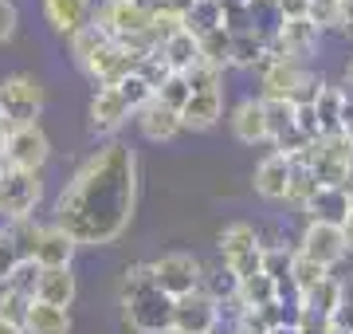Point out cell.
Returning a JSON list of instances; mask_svg holds the SVG:
<instances>
[{
    "mask_svg": "<svg viewBox=\"0 0 353 334\" xmlns=\"http://www.w3.org/2000/svg\"><path fill=\"white\" fill-rule=\"evenodd\" d=\"M87 118H90V134L114 141V134L134 118V110H130V103L122 99L118 87H99L94 99H90V106H87Z\"/></svg>",
    "mask_w": 353,
    "mask_h": 334,
    "instance_id": "4fadbf2b",
    "label": "cell"
},
{
    "mask_svg": "<svg viewBox=\"0 0 353 334\" xmlns=\"http://www.w3.org/2000/svg\"><path fill=\"white\" fill-rule=\"evenodd\" d=\"M326 334H353V331H345V326H338V322H330V331Z\"/></svg>",
    "mask_w": 353,
    "mask_h": 334,
    "instance_id": "6f0895ef",
    "label": "cell"
},
{
    "mask_svg": "<svg viewBox=\"0 0 353 334\" xmlns=\"http://www.w3.org/2000/svg\"><path fill=\"white\" fill-rule=\"evenodd\" d=\"M228 28V0H196L185 12V32H192L196 39L224 32Z\"/></svg>",
    "mask_w": 353,
    "mask_h": 334,
    "instance_id": "603a6c76",
    "label": "cell"
},
{
    "mask_svg": "<svg viewBox=\"0 0 353 334\" xmlns=\"http://www.w3.org/2000/svg\"><path fill=\"white\" fill-rule=\"evenodd\" d=\"M341 299H345V283H341L338 275H330L326 283H318L310 295H303V307L334 322L338 319V311H341Z\"/></svg>",
    "mask_w": 353,
    "mask_h": 334,
    "instance_id": "f1b7e54d",
    "label": "cell"
},
{
    "mask_svg": "<svg viewBox=\"0 0 353 334\" xmlns=\"http://www.w3.org/2000/svg\"><path fill=\"white\" fill-rule=\"evenodd\" d=\"M267 103V134H271V146L279 138H287L294 130V118H299V106L287 103V99H263Z\"/></svg>",
    "mask_w": 353,
    "mask_h": 334,
    "instance_id": "d6a6232c",
    "label": "cell"
},
{
    "mask_svg": "<svg viewBox=\"0 0 353 334\" xmlns=\"http://www.w3.org/2000/svg\"><path fill=\"white\" fill-rule=\"evenodd\" d=\"M303 213H306V220L345 228V224H350V213H353V189L350 185H322V189L310 197V205H306Z\"/></svg>",
    "mask_w": 353,
    "mask_h": 334,
    "instance_id": "2e32d148",
    "label": "cell"
},
{
    "mask_svg": "<svg viewBox=\"0 0 353 334\" xmlns=\"http://www.w3.org/2000/svg\"><path fill=\"white\" fill-rule=\"evenodd\" d=\"M8 134H12V126H8V122H0V166H4V150H8Z\"/></svg>",
    "mask_w": 353,
    "mask_h": 334,
    "instance_id": "f5cc1de1",
    "label": "cell"
},
{
    "mask_svg": "<svg viewBox=\"0 0 353 334\" xmlns=\"http://www.w3.org/2000/svg\"><path fill=\"white\" fill-rule=\"evenodd\" d=\"M79 240L71 236V232L63 228V224H43L39 228V244H36V259L43 264V268H71L75 264V252H79Z\"/></svg>",
    "mask_w": 353,
    "mask_h": 334,
    "instance_id": "d6986e66",
    "label": "cell"
},
{
    "mask_svg": "<svg viewBox=\"0 0 353 334\" xmlns=\"http://www.w3.org/2000/svg\"><path fill=\"white\" fill-rule=\"evenodd\" d=\"M39 197H43V181H39V173L4 169V177H0V213H8L12 220H32Z\"/></svg>",
    "mask_w": 353,
    "mask_h": 334,
    "instance_id": "9c48e42d",
    "label": "cell"
},
{
    "mask_svg": "<svg viewBox=\"0 0 353 334\" xmlns=\"http://www.w3.org/2000/svg\"><path fill=\"white\" fill-rule=\"evenodd\" d=\"M341 283H345V299H341V311H338V319H334V322L345 326V331H353V271Z\"/></svg>",
    "mask_w": 353,
    "mask_h": 334,
    "instance_id": "7dc6e473",
    "label": "cell"
},
{
    "mask_svg": "<svg viewBox=\"0 0 353 334\" xmlns=\"http://www.w3.org/2000/svg\"><path fill=\"white\" fill-rule=\"evenodd\" d=\"M173 334H181V331H173Z\"/></svg>",
    "mask_w": 353,
    "mask_h": 334,
    "instance_id": "be15d7a7",
    "label": "cell"
},
{
    "mask_svg": "<svg viewBox=\"0 0 353 334\" xmlns=\"http://www.w3.org/2000/svg\"><path fill=\"white\" fill-rule=\"evenodd\" d=\"M16 224H20V220H12V217H8V213H0V240H12Z\"/></svg>",
    "mask_w": 353,
    "mask_h": 334,
    "instance_id": "681fc988",
    "label": "cell"
},
{
    "mask_svg": "<svg viewBox=\"0 0 353 334\" xmlns=\"http://www.w3.org/2000/svg\"><path fill=\"white\" fill-rule=\"evenodd\" d=\"M201 52H204V63L220 67V71H228L232 67V32H212V36L201 39Z\"/></svg>",
    "mask_w": 353,
    "mask_h": 334,
    "instance_id": "e575fe53",
    "label": "cell"
},
{
    "mask_svg": "<svg viewBox=\"0 0 353 334\" xmlns=\"http://www.w3.org/2000/svg\"><path fill=\"white\" fill-rule=\"evenodd\" d=\"M138 63H141V55L138 52H130L126 43H106L94 59H90L87 67H83V75L94 83V87H118L122 79H130L134 71H138Z\"/></svg>",
    "mask_w": 353,
    "mask_h": 334,
    "instance_id": "7c38bea8",
    "label": "cell"
},
{
    "mask_svg": "<svg viewBox=\"0 0 353 334\" xmlns=\"http://www.w3.org/2000/svg\"><path fill=\"white\" fill-rule=\"evenodd\" d=\"M20 259H24V256L16 252L12 240H0V287L12 279V271H16V264H20Z\"/></svg>",
    "mask_w": 353,
    "mask_h": 334,
    "instance_id": "f6af8a7d",
    "label": "cell"
},
{
    "mask_svg": "<svg viewBox=\"0 0 353 334\" xmlns=\"http://www.w3.org/2000/svg\"><path fill=\"white\" fill-rule=\"evenodd\" d=\"M310 20H314L322 32H326V28H338L341 32V0H314V4H310Z\"/></svg>",
    "mask_w": 353,
    "mask_h": 334,
    "instance_id": "7bdbcfd3",
    "label": "cell"
},
{
    "mask_svg": "<svg viewBox=\"0 0 353 334\" xmlns=\"http://www.w3.org/2000/svg\"><path fill=\"white\" fill-rule=\"evenodd\" d=\"M350 90L345 87H330L326 83V90L318 95V103H314V110H318V122H322V134H341V122H345V115H350Z\"/></svg>",
    "mask_w": 353,
    "mask_h": 334,
    "instance_id": "484cf974",
    "label": "cell"
},
{
    "mask_svg": "<svg viewBox=\"0 0 353 334\" xmlns=\"http://www.w3.org/2000/svg\"><path fill=\"white\" fill-rule=\"evenodd\" d=\"M0 122H4V103H0Z\"/></svg>",
    "mask_w": 353,
    "mask_h": 334,
    "instance_id": "94428289",
    "label": "cell"
},
{
    "mask_svg": "<svg viewBox=\"0 0 353 334\" xmlns=\"http://www.w3.org/2000/svg\"><path fill=\"white\" fill-rule=\"evenodd\" d=\"M299 252H303L306 259H314V264L334 271L341 259L350 256V236H345V228H338V224L306 220L303 236H299Z\"/></svg>",
    "mask_w": 353,
    "mask_h": 334,
    "instance_id": "52a82bcc",
    "label": "cell"
},
{
    "mask_svg": "<svg viewBox=\"0 0 353 334\" xmlns=\"http://www.w3.org/2000/svg\"><path fill=\"white\" fill-rule=\"evenodd\" d=\"M122 319L134 334H173L176 299L165 295L161 287H153V291H145V295H138L134 303L122 307Z\"/></svg>",
    "mask_w": 353,
    "mask_h": 334,
    "instance_id": "5b68a950",
    "label": "cell"
},
{
    "mask_svg": "<svg viewBox=\"0 0 353 334\" xmlns=\"http://www.w3.org/2000/svg\"><path fill=\"white\" fill-rule=\"evenodd\" d=\"M138 208V154L126 141H106L63 181L55 197V224L83 248L118 244Z\"/></svg>",
    "mask_w": 353,
    "mask_h": 334,
    "instance_id": "6da1fadb",
    "label": "cell"
},
{
    "mask_svg": "<svg viewBox=\"0 0 353 334\" xmlns=\"http://www.w3.org/2000/svg\"><path fill=\"white\" fill-rule=\"evenodd\" d=\"M153 287H157L153 264H130V268L122 271V279H118V303L126 307V303H134L138 295H145V291H153Z\"/></svg>",
    "mask_w": 353,
    "mask_h": 334,
    "instance_id": "4dcf8cb0",
    "label": "cell"
},
{
    "mask_svg": "<svg viewBox=\"0 0 353 334\" xmlns=\"http://www.w3.org/2000/svg\"><path fill=\"white\" fill-rule=\"evenodd\" d=\"M294 126L303 130L310 141L326 138V134H322V122H318V110H314V106H299V118H294Z\"/></svg>",
    "mask_w": 353,
    "mask_h": 334,
    "instance_id": "ee69618b",
    "label": "cell"
},
{
    "mask_svg": "<svg viewBox=\"0 0 353 334\" xmlns=\"http://www.w3.org/2000/svg\"><path fill=\"white\" fill-rule=\"evenodd\" d=\"M220 118H224V90H192V99L181 106L185 130H196V134L212 130Z\"/></svg>",
    "mask_w": 353,
    "mask_h": 334,
    "instance_id": "44dd1931",
    "label": "cell"
},
{
    "mask_svg": "<svg viewBox=\"0 0 353 334\" xmlns=\"http://www.w3.org/2000/svg\"><path fill=\"white\" fill-rule=\"evenodd\" d=\"M189 87L192 90H224V71L212 63H196L189 71Z\"/></svg>",
    "mask_w": 353,
    "mask_h": 334,
    "instance_id": "b9f144b4",
    "label": "cell"
},
{
    "mask_svg": "<svg viewBox=\"0 0 353 334\" xmlns=\"http://www.w3.org/2000/svg\"><path fill=\"white\" fill-rule=\"evenodd\" d=\"M318 189H322V185H318L314 169H310V166H294V177H290L287 201H290V205H299V208H306V205H310V197H314Z\"/></svg>",
    "mask_w": 353,
    "mask_h": 334,
    "instance_id": "d590c367",
    "label": "cell"
},
{
    "mask_svg": "<svg viewBox=\"0 0 353 334\" xmlns=\"http://www.w3.org/2000/svg\"><path fill=\"white\" fill-rule=\"evenodd\" d=\"M341 32H353V0H341Z\"/></svg>",
    "mask_w": 353,
    "mask_h": 334,
    "instance_id": "f907efd6",
    "label": "cell"
},
{
    "mask_svg": "<svg viewBox=\"0 0 353 334\" xmlns=\"http://www.w3.org/2000/svg\"><path fill=\"white\" fill-rule=\"evenodd\" d=\"M134 122H138V130H141V138H145V141H173L176 134L185 130L181 110L165 106L161 99H153L150 106H141L138 115H134Z\"/></svg>",
    "mask_w": 353,
    "mask_h": 334,
    "instance_id": "ffe728a7",
    "label": "cell"
},
{
    "mask_svg": "<svg viewBox=\"0 0 353 334\" xmlns=\"http://www.w3.org/2000/svg\"><path fill=\"white\" fill-rule=\"evenodd\" d=\"M157 99H161L165 106H173V110H181V106L192 99V87H189V75H173L169 83H165L161 90H157Z\"/></svg>",
    "mask_w": 353,
    "mask_h": 334,
    "instance_id": "60d3db41",
    "label": "cell"
},
{
    "mask_svg": "<svg viewBox=\"0 0 353 334\" xmlns=\"http://www.w3.org/2000/svg\"><path fill=\"white\" fill-rule=\"evenodd\" d=\"M345 87L353 90V55H350V63H345Z\"/></svg>",
    "mask_w": 353,
    "mask_h": 334,
    "instance_id": "9f6ffc18",
    "label": "cell"
},
{
    "mask_svg": "<svg viewBox=\"0 0 353 334\" xmlns=\"http://www.w3.org/2000/svg\"><path fill=\"white\" fill-rule=\"evenodd\" d=\"M303 71L306 63H299V59H267L259 67V99H287L290 103Z\"/></svg>",
    "mask_w": 353,
    "mask_h": 334,
    "instance_id": "ac0fdd59",
    "label": "cell"
},
{
    "mask_svg": "<svg viewBox=\"0 0 353 334\" xmlns=\"http://www.w3.org/2000/svg\"><path fill=\"white\" fill-rule=\"evenodd\" d=\"M67 43H71V59H75V67L83 71V67H87L90 59H94L102 48H106V43H114V39H110V32H106L99 20H94V24L83 28V32H79V36H71Z\"/></svg>",
    "mask_w": 353,
    "mask_h": 334,
    "instance_id": "f546056e",
    "label": "cell"
},
{
    "mask_svg": "<svg viewBox=\"0 0 353 334\" xmlns=\"http://www.w3.org/2000/svg\"><path fill=\"white\" fill-rule=\"evenodd\" d=\"M157 52L165 55V63L173 67L176 75H189L196 63H204V52H201V39L192 36V32H176L173 39H165Z\"/></svg>",
    "mask_w": 353,
    "mask_h": 334,
    "instance_id": "cb8c5ba5",
    "label": "cell"
},
{
    "mask_svg": "<svg viewBox=\"0 0 353 334\" xmlns=\"http://www.w3.org/2000/svg\"><path fill=\"white\" fill-rule=\"evenodd\" d=\"M102 8H106V0H43V20L51 24L55 36L71 39L94 24Z\"/></svg>",
    "mask_w": 353,
    "mask_h": 334,
    "instance_id": "8fae6325",
    "label": "cell"
},
{
    "mask_svg": "<svg viewBox=\"0 0 353 334\" xmlns=\"http://www.w3.org/2000/svg\"><path fill=\"white\" fill-rule=\"evenodd\" d=\"M267 39H271V32H259V28L232 32V67H263Z\"/></svg>",
    "mask_w": 353,
    "mask_h": 334,
    "instance_id": "d4e9b609",
    "label": "cell"
},
{
    "mask_svg": "<svg viewBox=\"0 0 353 334\" xmlns=\"http://www.w3.org/2000/svg\"><path fill=\"white\" fill-rule=\"evenodd\" d=\"M350 141L341 138V134H330V138H318L310 146V157H306V166L314 169L318 185H350Z\"/></svg>",
    "mask_w": 353,
    "mask_h": 334,
    "instance_id": "ba28073f",
    "label": "cell"
},
{
    "mask_svg": "<svg viewBox=\"0 0 353 334\" xmlns=\"http://www.w3.org/2000/svg\"><path fill=\"white\" fill-rule=\"evenodd\" d=\"M0 103H4V122L8 126H39V115L48 106V90L36 75L12 71L0 79Z\"/></svg>",
    "mask_w": 353,
    "mask_h": 334,
    "instance_id": "277c9868",
    "label": "cell"
},
{
    "mask_svg": "<svg viewBox=\"0 0 353 334\" xmlns=\"http://www.w3.org/2000/svg\"><path fill=\"white\" fill-rule=\"evenodd\" d=\"M224 319V311L208 291H192V295L176 299V319H173V331L181 334H216Z\"/></svg>",
    "mask_w": 353,
    "mask_h": 334,
    "instance_id": "5bb4252c",
    "label": "cell"
},
{
    "mask_svg": "<svg viewBox=\"0 0 353 334\" xmlns=\"http://www.w3.org/2000/svg\"><path fill=\"white\" fill-rule=\"evenodd\" d=\"M39 279H43V264H39V259H20L16 271H12V279L4 283V287H8V291H20V295H28V299H36Z\"/></svg>",
    "mask_w": 353,
    "mask_h": 334,
    "instance_id": "836d02e7",
    "label": "cell"
},
{
    "mask_svg": "<svg viewBox=\"0 0 353 334\" xmlns=\"http://www.w3.org/2000/svg\"><path fill=\"white\" fill-rule=\"evenodd\" d=\"M290 177H294V161H290L287 154H279V150H271V154L255 166L252 173V189L263 201H287L290 193Z\"/></svg>",
    "mask_w": 353,
    "mask_h": 334,
    "instance_id": "9a60e30c",
    "label": "cell"
},
{
    "mask_svg": "<svg viewBox=\"0 0 353 334\" xmlns=\"http://www.w3.org/2000/svg\"><path fill=\"white\" fill-rule=\"evenodd\" d=\"M51 157V138L43 126H12L8 134V150H4V169H24V173H39Z\"/></svg>",
    "mask_w": 353,
    "mask_h": 334,
    "instance_id": "30bf717a",
    "label": "cell"
},
{
    "mask_svg": "<svg viewBox=\"0 0 353 334\" xmlns=\"http://www.w3.org/2000/svg\"><path fill=\"white\" fill-rule=\"evenodd\" d=\"M279 4V16L283 20H303V16H310V4L314 0H275Z\"/></svg>",
    "mask_w": 353,
    "mask_h": 334,
    "instance_id": "c3c4849f",
    "label": "cell"
},
{
    "mask_svg": "<svg viewBox=\"0 0 353 334\" xmlns=\"http://www.w3.org/2000/svg\"><path fill=\"white\" fill-rule=\"evenodd\" d=\"M24 334H71V311L51 307V303H32L24 322Z\"/></svg>",
    "mask_w": 353,
    "mask_h": 334,
    "instance_id": "83f0119b",
    "label": "cell"
},
{
    "mask_svg": "<svg viewBox=\"0 0 353 334\" xmlns=\"http://www.w3.org/2000/svg\"><path fill=\"white\" fill-rule=\"evenodd\" d=\"M16 24H20V12H16L12 0H0V43H8L16 36Z\"/></svg>",
    "mask_w": 353,
    "mask_h": 334,
    "instance_id": "bcb514c9",
    "label": "cell"
},
{
    "mask_svg": "<svg viewBox=\"0 0 353 334\" xmlns=\"http://www.w3.org/2000/svg\"><path fill=\"white\" fill-rule=\"evenodd\" d=\"M330 279V268H322V264H314V259H306L303 252H294V268H290V291L303 299L310 295L318 283Z\"/></svg>",
    "mask_w": 353,
    "mask_h": 334,
    "instance_id": "1f68e13d",
    "label": "cell"
},
{
    "mask_svg": "<svg viewBox=\"0 0 353 334\" xmlns=\"http://www.w3.org/2000/svg\"><path fill=\"white\" fill-rule=\"evenodd\" d=\"M216 248H220L224 268L236 279H248V275L263 271V244H259L255 224H248V220H228L220 228V236H216Z\"/></svg>",
    "mask_w": 353,
    "mask_h": 334,
    "instance_id": "3957f363",
    "label": "cell"
},
{
    "mask_svg": "<svg viewBox=\"0 0 353 334\" xmlns=\"http://www.w3.org/2000/svg\"><path fill=\"white\" fill-rule=\"evenodd\" d=\"M341 138L353 146V103H350V115H345V122H341Z\"/></svg>",
    "mask_w": 353,
    "mask_h": 334,
    "instance_id": "db71d44e",
    "label": "cell"
},
{
    "mask_svg": "<svg viewBox=\"0 0 353 334\" xmlns=\"http://www.w3.org/2000/svg\"><path fill=\"white\" fill-rule=\"evenodd\" d=\"M322 90H326V79L318 75V71H310V67H306L303 79H299V87H294V95H290V103H294V106H314Z\"/></svg>",
    "mask_w": 353,
    "mask_h": 334,
    "instance_id": "ab89813d",
    "label": "cell"
},
{
    "mask_svg": "<svg viewBox=\"0 0 353 334\" xmlns=\"http://www.w3.org/2000/svg\"><path fill=\"white\" fill-rule=\"evenodd\" d=\"M267 334H303V326H299V322H279V326H271Z\"/></svg>",
    "mask_w": 353,
    "mask_h": 334,
    "instance_id": "816d5d0a",
    "label": "cell"
},
{
    "mask_svg": "<svg viewBox=\"0 0 353 334\" xmlns=\"http://www.w3.org/2000/svg\"><path fill=\"white\" fill-rule=\"evenodd\" d=\"M118 90H122V99L130 103V110H134V115H138L141 106H150L153 99H157V90H153L150 83L138 75V71H134L130 79H122V83H118Z\"/></svg>",
    "mask_w": 353,
    "mask_h": 334,
    "instance_id": "74e56055",
    "label": "cell"
},
{
    "mask_svg": "<svg viewBox=\"0 0 353 334\" xmlns=\"http://www.w3.org/2000/svg\"><path fill=\"white\" fill-rule=\"evenodd\" d=\"M153 12L150 4L141 0H106V8L99 12V24L110 32V39L126 43L130 52L150 55L157 52V39H153Z\"/></svg>",
    "mask_w": 353,
    "mask_h": 334,
    "instance_id": "7a4b0ae2",
    "label": "cell"
},
{
    "mask_svg": "<svg viewBox=\"0 0 353 334\" xmlns=\"http://www.w3.org/2000/svg\"><path fill=\"white\" fill-rule=\"evenodd\" d=\"M75 295H79L75 271H71V268H43V279H39V291H36L39 303H51V307L71 311Z\"/></svg>",
    "mask_w": 353,
    "mask_h": 334,
    "instance_id": "7402d4cb",
    "label": "cell"
},
{
    "mask_svg": "<svg viewBox=\"0 0 353 334\" xmlns=\"http://www.w3.org/2000/svg\"><path fill=\"white\" fill-rule=\"evenodd\" d=\"M0 177H4V166H0Z\"/></svg>",
    "mask_w": 353,
    "mask_h": 334,
    "instance_id": "6125c7cd",
    "label": "cell"
},
{
    "mask_svg": "<svg viewBox=\"0 0 353 334\" xmlns=\"http://www.w3.org/2000/svg\"><path fill=\"white\" fill-rule=\"evenodd\" d=\"M0 334H24V326H16V322L0 319Z\"/></svg>",
    "mask_w": 353,
    "mask_h": 334,
    "instance_id": "11a10c76",
    "label": "cell"
},
{
    "mask_svg": "<svg viewBox=\"0 0 353 334\" xmlns=\"http://www.w3.org/2000/svg\"><path fill=\"white\" fill-rule=\"evenodd\" d=\"M350 181H353V150H350Z\"/></svg>",
    "mask_w": 353,
    "mask_h": 334,
    "instance_id": "91938a15",
    "label": "cell"
},
{
    "mask_svg": "<svg viewBox=\"0 0 353 334\" xmlns=\"http://www.w3.org/2000/svg\"><path fill=\"white\" fill-rule=\"evenodd\" d=\"M138 75L145 79V83H150L153 90H161L165 83H169V79L176 75L173 67L165 63V55L161 52H150V55H141V63H138Z\"/></svg>",
    "mask_w": 353,
    "mask_h": 334,
    "instance_id": "8d00e7d4",
    "label": "cell"
},
{
    "mask_svg": "<svg viewBox=\"0 0 353 334\" xmlns=\"http://www.w3.org/2000/svg\"><path fill=\"white\" fill-rule=\"evenodd\" d=\"M345 236H350V252H353V213H350V224H345Z\"/></svg>",
    "mask_w": 353,
    "mask_h": 334,
    "instance_id": "680465c9",
    "label": "cell"
},
{
    "mask_svg": "<svg viewBox=\"0 0 353 334\" xmlns=\"http://www.w3.org/2000/svg\"><path fill=\"white\" fill-rule=\"evenodd\" d=\"M240 307L243 311H263L271 307V303H279L283 299V287H279L267 271H259V275H248V279H240Z\"/></svg>",
    "mask_w": 353,
    "mask_h": 334,
    "instance_id": "4316f807",
    "label": "cell"
},
{
    "mask_svg": "<svg viewBox=\"0 0 353 334\" xmlns=\"http://www.w3.org/2000/svg\"><path fill=\"white\" fill-rule=\"evenodd\" d=\"M153 271H157V287L173 299H185L192 291H201L204 275H208L204 264L192 252H165L161 259H153Z\"/></svg>",
    "mask_w": 353,
    "mask_h": 334,
    "instance_id": "8992f818",
    "label": "cell"
},
{
    "mask_svg": "<svg viewBox=\"0 0 353 334\" xmlns=\"http://www.w3.org/2000/svg\"><path fill=\"white\" fill-rule=\"evenodd\" d=\"M32 303H36V299H28V295H20V291L0 287V319H8V322H16V326H24Z\"/></svg>",
    "mask_w": 353,
    "mask_h": 334,
    "instance_id": "f35d334b",
    "label": "cell"
},
{
    "mask_svg": "<svg viewBox=\"0 0 353 334\" xmlns=\"http://www.w3.org/2000/svg\"><path fill=\"white\" fill-rule=\"evenodd\" d=\"M228 126H232L236 141H243V146L271 141V134H267V103L259 99V95H248V99H240V103L232 106Z\"/></svg>",
    "mask_w": 353,
    "mask_h": 334,
    "instance_id": "e0dca14e",
    "label": "cell"
}]
</instances>
